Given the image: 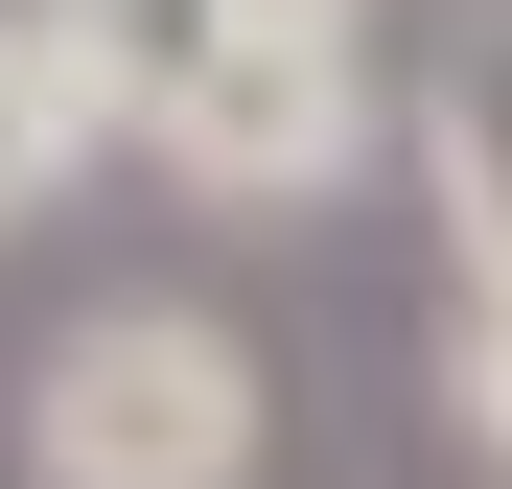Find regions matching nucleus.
Masks as SVG:
<instances>
[{
  "instance_id": "1",
  "label": "nucleus",
  "mask_w": 512,
  "mask_h": 489,
  "mask_svg": "<svg viewBox=\"0 0 512 489\" xmlns=\"http://www.w3.org/2000/svg\"><path fill=\"white\" fill-rule=\"evenodd\" d=\"M24 489H256V350L210 303H94L24 373Z\"/></svg>"
},
{
  "instance_id": "2",
  "label": "nucleus",
  "mask_w": 512,
  "mask_h": 489,
  "mask_svg": "<svg viewBox=\"0 0 512 489\" xmlns=\"http://www.w3.org/2000/svg\"><path fill=\"white\" fill-rule=\"evenodd\" d=\"M140 163H187L210 210H326V187L373 163V47H233Z\"/></svg>"
},
{
  "instance_id": "3",
  "label": "nucleus",
  "mask_w": 512,
  "mask_h": 489,
  "mask_svg": "<svg viewBox=\"0 0 512 489\" xmlns=\"http://www.w3.org/2000/svg\"><path fill=\"white\" fill-rule=\"evenodd\" d=\"M24 24H47V70H70L94 140H163L233 47H373V0H24Z\"/></svg>"
},
{
  "instance_id": "4",
  "label": "nucleus",
  "mask_w": 512,
  "mask_h": 489,
  "mask_svg": "<svg viewBox=\"0 0 512 489\" xmlns=\"http://www.w3.org/2000/svg\"><path fill=\"white\" fill-rule=\"evenodd\" d=\"M419 187H443L466 303H512V0H466V24H443V70H419Z\"/></svg>"
},
{
  "instance_id": "5",
  "label": "nucleus",
  "mask_w": 512,
  "mask_h": 489,
  "mask_svg": "<svg viewBox=\"0 0 512 489\" xmlns=\"http://www.w3.org/2000/svg\"><path fill=\"white\" fill-rule=\"evenodd\" d=\"M70 163H94V117H70V70H47V24L0 0V210H47Z\"/></svg>"
},
{
  "instance_id": "6",
  "label": "nucleus",
  "mask_w": 512,
  "mask_h": 489,
  "mask_svg": "<svg viewBox=\"0 0 512 489\" xmlns=\"http://www.w3.org/2000/svg\"><path fill=\"white\" fill-rule=\"evenodd\" d=\"M443 420L512 466V303H466V280H443Z\"/></svg>"
}]
</instances>
